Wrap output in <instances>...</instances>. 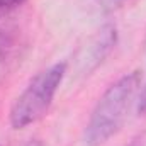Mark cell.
<instances>
[{
  "label": "cell",
  "instance_id": "obj_1",
  "mask_svg": "<svg viewBox=\"0 0 146 146\" xmlns=\"http://www.w3.org/2000/svg\"><path fill=\"white\" fill-rule=\"evenodd\" d=\"M139 72L127 73L112 83L99 99L85 129V145L100 146L122 127L131 104L139 90Z\"/></svg>",
  "mask_w": 146,
  "mask_h": 146
},
{
  "label": "cell",
  "instance_id": "obj_2",
  "mask_svg": "<svg viewBox=\"0 0 146 146\" xmlns=\"http://www.w3.org/2000/svg\"><path fill=\"white\" fill-rule=\"evenodd\" d=\"M65 75H66V65L56 63L48 70L41 72L27 85V88L15 99L10 109V124L14 129H22L26 126H31L46 115Z\"/></svg>",
  "mask_w": 146,
  "mask_h": 146
},
{
  "label": "cell",
  "instance_id": "obj_3",
  "mask_svg": "<svg viewBox=\"0 0 146 146\" xmlns=\"http://www.w3.org/2000/svg\"><path fill=\"white\" fill-rule=\"evenodd\" d=\"M26 0H0V17L10 14L12 10H15L19 5H22Z\"/></svg>",
  "mask_w": 146,
  "mask_h": 146
},
{
  "label": "cell",
  "instance_id": "obj_4",
  "mask_svg": "<svg viewBox=\"0 0 146 146\" xmlns=\"http://www.w3.org/2000/svg\"><path fill=\"white\" fill-rule=\"evenodd\" d=\"M124 2H126V0H97V3L100 5V9H104V10H107V12L117 9V7H121Z\"/></svg>",
  "mask_w": 146,
  "mask_h": 146
},
{
  "label": "cell",
  "instance_id": "obj_5",
  "mask_svg": "<svg viewBox=\"0 0 146 146\" xmlns=\"http://www.w3.org/2000/svg\"><path fill=\"white\" fill-rule=\"evenodd\" d=\"M138 112H139V115H146V85L143 87V90L138 97Z\"/></svg>",
  "mask_w": 146,
  "mask_h": 146
},
{
  "label": "cell",
  "instance_id": "obj_6",
  "mask_svg": "<svg viewBox=\"0 0 146 146\" xmlns=\"http://www.w3.org/2000/svg\"><path fill=\"white\" fill-rule=\"evenodd\" d=\"M24 146H42V145H41V143H39L37 139H31L29 143H26V145H24Z\"/></svg>",
  "mask_w": 146,
  "mask_h": 146
}]
</instances>
